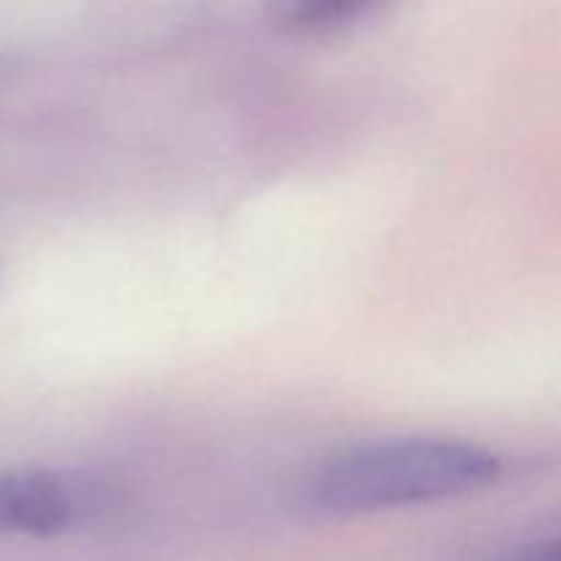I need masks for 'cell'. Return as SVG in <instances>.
Masks as SVG:
<instances>
[{
  "label": "cell",
  "mask_w": 561,
  "mask_h": 561,
  "mask_svg": "<svg viewBox=\"0 0 561 561\" xmlns=\"http://www.w3.org/2000/svg\"><path fill=\"white\" fill-rule=\"evenodd\" d=\"M3 71H5V64H3V58H0V77H3Z\"/></svg>",
  "instance_id": "obj_5"
},
{
  "label": "cell",
  "mask_w": 561,
  "mask_h": 561,
  "mask_svg": "<svg viewBox=\"0 0 561 561\" xmlns=\"http://www.w3.org/2000/svg\"><path fill=\"white\" fill-rule=\"evenodd\" d=\"M107 488L88 474L53 469L0 471V535L58 537L96 518Z\"/></svg>",
  "instance_id": "obj_2"
},
{
  "label": "cell",
  "mask_w": 561,
  "mask_h": 561,
  "mask_svg": "<svg viewBox=\"0 0 561 561\" xmlns=\"http://www.w3.org/2000/svg\"><path fill=\"white\" fill-rule=\"evenodd\" d=\"M480 561H561V540L557 535L537 537V540H526L488 553Z\"/></svg>",
  "instance_id": "obj_4"
},
{
  "label": "cell",
  "mask_w": 561,
  "mask_h": 561,
  "mask_svg": "<svg viewBox=\"0 0 561 561\" xmlns=\"http://www.w3.org/2000/svg\"><path fill=\"white\" fill-rule=\"evenodd\" d=\"M381 0H263L266 20L283 33H329L351 25Z\"/></svg>",
  "instance_id": "obj_3"
},
{
  "label": "cell",
  "mask_w": 561,
  "mask_h": 561,
  "mask_svg": "<svg viewBox=\"0 0 561 561\" xmlns=\"http://www.w3.org/2000/svg\"><path fill=\"white\" fill-rule=\"evenodd\" d=\"M496 453L460 438H389L362 444L316 471L307 499L323 515H362L480 493L496 485Z\"/></svg>",
  "instance_id": "obj_1"
}]
</instances>
